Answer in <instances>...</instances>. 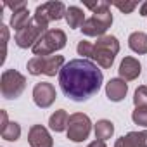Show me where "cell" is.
I'll list each match as a JSON object with an SVG mask.
<instances>
[{"mask_svg": "<svg viewBox=\"0 0 147 147\" xmlns=\"http://www.w3.org/2000/svg\"><path fill=\"white\" fill-rule=\"evenodd\" d=\"M102 82V71L90 59H73L66 62L59 73V87L62 94L75 102H85L99 94Z\"/></svg>", "mask_w": 147, "mask_h": 147, "instance_id": "1", "label": "cell"}, {"mask_svg": "<svg viewBox=\"0 0 147 147\" xmlns=\"http://www.w3.org/2000/svg\"><path fill=\"white\" fill-rule=\"evenodd\" d=\"M118 52H119V42H118V38L113 36V35H104L100 38H97V42L94 43L92 59L95 61V64L99 67L109 69L113 66Z\"/></svg>", "mask_w": 147, "mask_h": 147, "instance_id": "2", "label": "cell"}, {"mask_svg": "<svg viewBox=\"0 0 147 147\" xmlns=\"http://www.w3.org/2000/svg\"><path fill=\"white\" fill-rule=\"evenodd\" d=\"M66 42H67V38H66V33L62 30H47L31 50H33L35 57L52 55L57 50H62L66 47Z\"/></svg>", "mask_w": 147, "mask_h": 147, "instance_id": "3", "label": "cell"}, {"mask_svg": "<svg viewBox=\"0 0 147 147\" xmlns=\"http://www.w3.org/2000/svg\"><path fill=\"white\" fill-rule=\"evenodd\" d=\"M28 73L31 76H55L57 73H61V69L64 67V57L62 55H43V57H31L26 64Z\"/></svg>", "mask_w": 147, "mask_h": 147, "instance_id": "4", "label": "cell"}, {"mask_svg": "<svg viewBox=\"0 0 147 147\" xmlns=\"http://www.w3.org/2000/svg\"><path fill=\"white\" fill-rule=\"evenodd\" d=\"M26 88V78L16 69H5L0 78V92L4 99H18Z\"/></svg>", "mask_w": 147, "mask_h": 147, "instance_id": "5", "label": "cell"}, {"mask_svg": "<svg viewBox=\"0 0 147 147\" xmlns=\"http://www.w3.org/2000/svg\"><path fill=\"white\" fill-rule=\"evenodd\" d=\"M66 11H67V7L62 2H45V4H42V5L36 7L33 21L36 24H40L42 28L47 30L49 23L61 21L62 18H66Z\"/></svg>", "mask_w": 147, "mask_h": 147, "instance_id": "6", "label": "cell"}, {"mask_svg": "<svg viewBox=\"0 0 147 147\" xmlns=\"http://www.w3.org/2000/svg\"><path fill=\"white\" fill-rule=\"evenodd\" d=\"M92 131V121L85 113H75L69 116V123H67V138L73 142H83L88 138Z\"/></svg>", "mask_w": 147, "mask_h": 147, "instance_id": "7", "label": "cell"}, {"mask_svg": "<svg viewBox=\"0 0 147 147\" xmlns=\"http://www.w3.org/2000/svg\"><path fill=\"white\" fill-rule=\"evenodd\" d=\"M111 24H113V14L107 9V11H102V12H95L92 18H88L85 21V24L82 26V31L87 36L100 38V36L106 35V31L111 28Z\"/></svg>", "mask_w": 147, "mask_h": 147, "instance_id": "8", "label": "cell"}, {"mask_svg": "<svg viewBox=\"0 0 147 147\" xmlns=\"http://www.w3.org/2000/svg\"><path fill=\"white\" fill-rule=\"evenodd\" d=\"M47 30L42 28L40 24H36L35 21H30V24H26L23 30L16 31L14 35V42L19 49H28V47H35V43L40 40V36L45 33Z\"/></svg>", "mask_w": 147, "mask_h": 147, "instance_id": "9", "label": "cell"}, {"mask_svg": "<svg viewBox=\"0 0 147 147\" xmlns=\"http://www.w3.org/2000/svg\"><path fill=\"white\" fill-rule=\"evenodd\" d=\"M55 99H57V92H55L52 83L40 82V83L35 85V88H33V102L38 107L47 109V107H50L55 102Z\"/></svg>", "mask_w": 147, "mask_h": 147, "instance_id": "10", "label": "cell"}, {"mask_svg": "<svg viewBox=\"0 0 147 147\" xmlns=\"http://www.w3.org/2000/svg\"><path fill=\"white\" fill-rule=\"evenodd\" d=\"M28 142H30V147H54V140L49 130L42 125H33L30 128Z\"/></svg>", "mask_w": 147, "mask_h": 147, "instance_id": "11", "label": "cell"}, {"mask_svg": "<svg viewBox=\"0 0 147 147\" xmlns=\"http://www.w3.org/2000/svg\"><path fill=\"white\" fill-rule=\"evenodd\" d=\"M118 73H119V78H121V80L131 82V80H137V78L140 76L142 66H140V62H138L135 57H130V55H128V57H125V59L121 61Z\"/></svg>", "mask_w": 147, "mask_h": 147, "instance_id": "12", "label": "cell"}, {"mask_svg": "<svg viewBox=\"0 0 147 147\" xmlns=\"http://www.w3.org/2000/svg\"><path fill=\"white\" fill-rule=\"evenodd\" d=\"M128 94V83L121 78H111L106 83V95L113 102H119L126 97Z\"/></svg>", "mask_w": 147, "mask_h": 147, "instance_id": "13", "label": "cell"}, {"mask_svg": "<svg viewBox=\"0 0 147 147\" xmlns=\"http://www.w3.org/2000/svg\"><path fill=\"white\" fill-rule=\"evenodd\" d=\"M85 12H83V9H80L78 5H71V7H67V11H66V23L69 24V28H80L82 30V26L85 24Z\"/></svg>", "mask_w": 147, "mask_h": 147, "instance_id": "14", "label": "cell"}, {"mask_svg": "<svg viewBox=\"0 0 147 147\" xmlns=\"http://www.w3.org/2000/svg\"><path fill=\"white\" fill-rule=\"evenodd\" d=\"M128 47L135 54H147V35L144 31H133L128 36Z\"/></svg>", "mask_w": 147, "mask_h": 147, "instance_id": "15", "label": "cell"}, {"mask_svg": "<svg viewBox=\"0 0 147 147\" xmlns=\"http://www.w3.org/2000/svg\"><path fill=\"white\" fill-rule=\"evenodd\" d=\"M67 123H69V116H67V113H66L64 109L55 111V113L50 116V119H49L50 130H52V131H57V133L67 130Z\"/></svg>", "mask_w": 147, "mask_h": 147, "instance_id": "16", "label": "cell"}, {"mask_svg": "<svg viewBox=\"0 0 147 147\" xmlns=\"http://www.w3.org/2000/svg\"><path fill=\"white\" fill-rule=\"evenodd\" d=\"M94 131H95V138H97V140L106 142L107 138L113 137V133H114V125H113L109 119H99V121L95 123V126H94Z\"/></svg>", "mask_w": 147, "mask_h": 147, "instance_id": "17", "label": "cell"}, {"mask_svg": "<svg viewBox=\"0 0 147 147\" xmlns=\"http://www.w3.org/2000/svg\"><path fill=\"white\" fill-rule=\"evenodd\" d=\"M30 11H28V7H23V9H18V11H14L12 12V16H11V26L16 30V31H19V30H23L26 24H30Z\"/></svg>", "mask_w": 147, "mask_h": 147, "instance_id": "18", "label": "cell"}, {"mask_svg": "<svg viewBox=\"0 0 147 147\" xmlns=\"http://www.w3.org/2000/svg\"><path fill=\"white\" fill-rule=\"evenodd\" d=\"M0 135H2V138L7 140V142H16L21 137V126H19V123L11 121L4 131H0Z\"/></svg>", "mask_w": 147, "mask_h": 147, "instance_id": "19", "label": "cell"}, {"mask_svg": "<svg viewBox=\"0 0 147 147\" xmlns=\"http://www.w3.org/2000/svg\"><path fill=\"white\" fill-rule=\"evenodd\" d=\"M128 138L131 140L133 147H147V130H142V131H130L126 133Z\"/></svg>", "mask_w": 147, "mask_h": 147, "instance_id": "20", "label": "cell"}, {"mask_svg": "<svg viewBox=\"0 0 147 147\" xmlns=\"http://www.w3.org/2000/svg\"><path fill=\"white\" fill-rule=\"evenodd\" d=\"M133 104L135 107H147V87L140 85L133 94Z\"/></svg>", "mask_w": 147, "mask_h": 147, "instance_id": "21", "label": "cell"}, {"mask_svg": "<svg viewBox=\"0 0 147 147\" xmlns=\"http://www.w3.org/2000/svg\"><path fill=\"white\" fill-rule=\"evenodd\" d=\"M76 52H78V55H82V59H92L94 43H90L88 40H82L76 47Z\"/></svg>", "mask_w": 147, "mask_h": 147, "instance_id": "22", "label": "cell"}, {"mask_svg": "<svg viewBox=\"0 0 147 147\" xmlns=\"http://www.w3.org/2000/svg\"><path fill=\"white\" fill-rule=\"evenodd\" d=\"M131 119L135 125L138 126H147V107H135V111L131 113Z\"/></svg>", "mask_w": 147, "mask_h": 147, "instance_id": "23", "label": "cell"}, {"mask_svg": "<svg viewBox=\"0 0 147 147\" xmlns=\"http://www.w3.org/2000/svg\"><path fill=\"white\" fill-rule=\"evenodd\" d=\"M113 5L116 7V9H119L123 14H130V12H133L135 9H137V2H113Z\"/></svg>", "mask_w": 147, "mask_h": 147, "instance_id": "24", "label": "cell"}, {"mask_svg": "<svg viewBox=\"0 0 147 147\" xmlns=\"http://www.w3.org/2000/svg\"><path fill=\"white\" fill-rule=\"evenodd\" d=\"M85 7H88V9L95 14V12L107 11V9L111 7V4H109V2H106V0H99V2H95V4H85Z\"/></svg>", "mask_w": 147, "mask_h": 147, "instance_id": "25", "label": "cell"}, {"mask_svg": "<svg viewBox=\"0 0 147 147\" xmlns=\"http://www.w3.org/2000/svg\"><path fill=\"white\" fill-rule=\"evenodd\" d=\"M0 31H2V38H4V59H2V64L5 61V54H7V40H9V28L5 24H0Z\"/></svg>", "mask_w": 147, "mask_h": 147, "instance_id": "26", "label": "cell"}, {"mask_svg": "<svg viewBox=\"0 0 147 147\" xmlns=\"http://www.w3.org/2000/svg\"><path fill=\"white\" fill-rule=\"evenodd\" d=\"M114 147H133V144H131V140L128 138V135H123V137H119V138L116 140Z\"/></svg>", "mask_w": 147, "mask_h": 147, "instance_id": "27", "label": "cell"}, {"mask_svg": "<svg viewBox=\"0 0 147 147\" xmlns=\"http://www.w3.org/2000/svg\"><path fill=\"white\" fill-rule=\"evenodd\" d=\"M0 119H2V123H0V131H4V130L7 128V125L11 123L9 118H7V111H4V109L0 111Z\"/></svg>", "mask_w": 147, "mask_h": 147, "instance_id": "28", "label": "cell"}, {"mask_svg": "<svg viewBox=\"0 0 147 147\" xmlns=\"http://www.w3.org/2000/svg\"><path fill=\"white\" fill-rule=\"evenodd\" d=\"M87 147H107V145H106V142H102V140H94V142H90Z\"/></svg>", "mask_w": 147, "mask_h": 147, "instance_id": "29", "label": "cell"}, {"mask_svg": "<svg viewBox=\"0 0 147 147\" xmlns=\"http://www.w3.org/2000/svg\"><path fill=\"white\" fill-rule=\"evenodd\" d=\"M138 12H140V16H147V0H145V2H142V5L138 7Z\"/></svg>", "mask_w": 147, "mask_h": 147, "instance_id": "30", "label": "cell"}]
</instances>
